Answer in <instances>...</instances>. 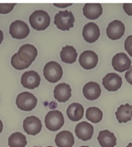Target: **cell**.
<instances>
[{
  "label": "cell",
  "instance_id": "484cf974",
  "mask_svg": "<svg viewBox=\"0 0 132 147\" xmlns=\"http://www.w3.org/2000/svg\"><path fill=\"white\" fill-rule=\"evenodd\" d=\"M11 64L15 69L18 70H22L24 69L27 68L30 65L24 63L17 57V53L14 54L11 58Z\"/></svg>",
  "mask_w": 132,
  "mask_h": 147
},
{
  "label": "cell",
  "instance_id": "4316f807",
  "mask_svg": "<svg viewBox=\"0 0 132 147\" xmlns=\"http://www.w3.org/2000/svg\"><path fill=\"white\" fill-rule=\"evenodd\" d=\"M16 3H0V13L7 14L10 12Z\"/></svg>",
  "mask_w": 132,
  "mask_h": 147
},
{
  "label": "cell",
  "instance_id": "4fadbf2b",
  "mask_svg": "<svg viewBox=\"0 0 132 147\" xmlns=\"http://www.w3.org/2000/svg\"><path fill=\"white\" fill-rule=\"evenodd\" d=\"M93 126L86 121L78 123L75 128L76 136L84 141L89 140L93 134Z\"/></svg>",
  "mask_w": 132,
  "mask_h": 147
},
{
  "label": "cell",
  "instance_id": "d4e9b609",
  "mask_svg": "<svg viewBox=\"0 0 132 147\" xmlns=\"http://www.w3.org/2000/svg\"><path fill=\"white\" fill-rule=\"evenodd\" d=\"M85 116L88 120L92 123H96L101 121L103 112L98 107H90L87 109Z\"/></svg>",
  "mask_w": 132,
  "mask_h": 147
},
{
  "label": "cell",
  "instance_id": "9a60e30c",
  "mask_svg": "<svg viewBox=\"0 0 132 147\" xmlns=\"http://www.w3.org/2000/svg\"><path fill=\"white\" fill-rule=\"evenodd\" d=\"M82 34L85 41L89 43L94 42L100 36L99 28L94 22H88L84 26Z\"/></svg>",
  "mask_w": 132,
  "mask_h": 147
},
{
  "label": "cell",
  "instance_id": "83f0119b",
  "mask_svg": "<svg viewBox=\"0 0 132 147\" xmlns=\"http://www.w3.org/2000/svg\"><path fill=\"white\" fill-rule=\"evenodd\" d=\"M124 47L129 55L132 57V35L128 36L125 41Z\"/></svg>",
  "mask_w": 132,
  "mask_h": 147
},
{
  "label": "cell",
  "instance_id": "ba28073f",
  "mask_svg": "<svg viewBox=\"0 0 132 147\" xmlns=\"http://www.w3.org/2000/svg\"><path fill=\"white\" fill-rule=\"evenodd\" d=\"M22 127L25 132L28 134L35 136L40 132L42 124L39 118L32 115L25 118L23 121Z\"/></svg>",
  "mask_w": 132,
  "mask_h": 147
},
{
  "label": "cell",
  "instance_id": "9c48e42d",
  "mask_svg": "<svg viewBox=\"0 0 132 147\" xmlns=\"http://www.w3.org/2000/svg\"><path fill=\"white\" fill-rule=\"evenodd\" d=\"M125 27L124 24L119 20H114L109 23L106 33L108 37L112 40L120 38L124 34Z\"/></svg>",
  "mask_w": 132,
  "mask_h": 147
},
{
  "label": "cell",
  "instance_id": "1f68e13d",
  "mask_svg": "<svg viewBox=\"0 0 132 147\" xmlns=\"http://www.w3.org/2000/svg\"><path fill=\"white\" fill-rule=\"evenodd\" d=\"M3 32L1 30H0V44H1L2 41H3Z\"/></svg>",
  "mask_w": 132,
  "mask_h": 147
},
{
  "label": "cell",
  "instance_id": "4dcf8cb0",
  "mask_svg": "<svg viewBox=\"0 0 132 147\" xmlns=\"http://www.w3.org/2000/svg\"><path fill=\"white\" fill-rule=\"evenodd\" d=\"M71 5L72 3H54V6L58 7H61V8H65L67 6H71Z\"/></svg>",
  "mask_w": 132,
  "mask_h": 147
},
{
  "label": "cell",
  "instance_id": "2e32d148",
  "mask_svg": "<svg viewBox=\"0 0 132 147\" xmlns=\"http://www.w3.org/2000/svg\"><path fill=\"white\" fill-rule=\"evenodd\" d=\"M70 86L65 83L56 85L54 90V96L59 102H65L71 96Z\"/></svg>",
  "mask_w": 132,
  "mask_h": 147
},
{
  "label": "cell",
  "instance_id": "ac0fdd59",
  "mask_svg": "<svg viewBox=\"0 0 132 147\" xmlns=\"http://www.w3.org/2000/svg\"><path fill=\"white\" fill-rule=\"evenodd\" d=\"M55 142L58 147H72L74 144V138L70 131L63 130L56 135Z\"/></svg>",
  "mask_w": 132,
  "mask_h": 147
},
{
  "label": "cell",
  "instance_id": "e575fe53",
  "mask_svg": "<svg viewBox=\"0 0 132 147\" xmlns=\"http://www.w3.org/2000/svg\"><path fill=\"white\" fill-rule=\"evenodd\" d=\"M79 147H89L88 146H79Z\"/></svg>",
  "mask_w": 132,
  "mask_h": 147
},
{
  "label": "cell",
  "instance_id": "ffe728a7",
  "mask_svg": "<svg viewBox=\"0 0 132 147\" xmlns=\"http://www.w3.org/2000/svg\"><path fill=\"white\" fill-rule=\"evenodd\" d=\"M97 139L101 147H114L116 145V137L108 130L100 131Z\"/></svg>",
  "mask_w": 132,
  "mask_h": 147
},
{
  "label": "cell",
  "instance_id": "e0dca14e",
  "mask_svg": "<svg viewBox=\"0 0 132 147\" xmlns=\"http://www.w3.org/2000/svg\"><path fill=\"white\" fill-rule=\"evenodd\" d=\"M82 92L86 99L89 100H94L100 96L101 88L97 83L89 82L84 85Z\"/></svg>",
  "mask_w": 132,
  "mask_h": 147
},
{
  "label": "cell",
  "instance_id": "f546056e",
  "mask_svg": "<svg viewBox=\"0 0 132 147\" xmlns=\"http://www.w3.org/2000/svg\"><path fill=\"white\" fill-rule=\"evenodd\" d=\"M123 8L128 16H132V3H123Z\"/></svg>",
  "mask_w": 132,
  "mask_h": 147
},
{
  "label": "cell",
  "instance_id": "30bf717a",
  "mask_svg": "<svg viewBox=\"0 0 132 147\" xmlns=\"http://www.w3.org/2000/svg\"><path fill=\"white\" fill-rule=\"evenodd\" d=\"M131 60L123 52L116 53L112 59V65L114 69L119 72L128 70L131 67Z\"/></svg>",
  "mask_w": 132,
  "mask_h": 147
},
{
  "label": "cell",
  "instance_id": "3957f363",
  "mask_svg": "<svg viewBox=\"0 0 132 147\" xmlns=\"http://www.w3.org/2000/svg\"><path fill=\"white\" fill-rule=\"evenodd\" d=\"M75 18L71 11H59L54 17V24L62 30H69L74 26Z\"/></svg>",
  "mask_w": 132,
  "mask_h": 147
},
{
  "label": "cell",
  "instance_id": "cb8c5ba5",
  "mask_svg": "<svg viewBox=\"0 0 132 147\" xmlns=\"http://www.w3.org/2000/svg\"><path fill=\"white\" fill-rule=\"evenodd\" d=\"M27 144L26 137L20 132L12 133L8 138V145L10 147H25Z\"/></svg>",
  "mask_w": 132,
  "mask_h": 147
},
{
  "label": "cell",
  "instance_id": "5bb4252c",
  "mask_svg": "<svg viewBox=\"0 0 132 147\" xmlns=\"http://www.w3.org/2000/svg\"><path fill=\"white\" fill-rule=\"evenodd\" d=\"M102 83L104 88L108 91H115L122 86L121 77L115 73H108L103 78Z\"/></svg>",
  "mask_w": 132,
  "mask_h": 147
},
{
  "label": "cell",
  "instance_id": "8d00e7d4",
  "mask_svg": "<svg viewBox=\"0 0 132 147\" xmlns=\"http://www.w3.org/2000/svg\"><path fill=\"white\" fill-rule=\"evenodd\" d=\"M131 117H132V110H131Z\"/></svg>",
  "mask_w": 132,
  "mask_h": 147
},
{
  "label": "cell",
  "instance_id": "d590c367",
  "mask_svg": "<svg viewBox=\"0 0 132 147\" xmlns=\"http://www.w3.org/2000/svg\"><path fill=\"white\" fill-rule=\"evenodd\" d=\"M46 147H53V146H46Z\"/></svg>",
  "mask_w": 132,
  "mask_h": 147
},
{
  "label": "cell",
  "instance_id": "603a6c76",
  "mask_svg": "<svg viewBox=\"0 0 132 147\" xmlns=\"http://www.w3.org/2000/svg\"><path fill=\"white\" fill-rule=\"evenodd\" d=\"M60 57L63 62L72 64L76 61L77 52L73 47L66 45L62 48V51L60 52Z\"/></svg>",
  "mask_w": 132,
  "mask_h": 147
},
{
  "label": "cell",
  "instance_id": "f1b7e54d",
  "mask_svg": "<svg viewBox=\"0 0 132 147\" xmlns=\"http://www.w3.org/2000/svg\"><path fill=\"white\" fill-rule=\"evenodd\" d=\"M125 77L126 81L132 85V65L125 73Z\"/></svg>",
  "mask_w": 132,
  "mask_h": 147
},
{
  "label": "cell",
  "instance_id": "d6986e66",
  "mask_svg": "<svg viewBox=\"0 0 132 147\" xmlns=\"http://www.w3.org/2000/svg\"><path fill=\"white\" fill-rule=\"evenodd\" d=\"M82 11L84 16L89 20H96L102 14L103 8L100 3H85Z\"/></svg>",
  "mask_w": 132,
  "mask_h": 147
},
{
  "label": "cell",
  "instance_id": "7c38bea8",
  "mask_svg": "<svg viewBox=\"0 0 132 147\" xmlns=\"http://www.w3.org/2000/svg\"><path fill=\"white\" fill-rule=\"evenodd\" d=\"M98 62L97 54L92 51H85L81 53L79 57V63L81 66L85 69H90L95 68Z\"/></svg>",
  "mask_w": 132,
  "mask_h": 147
},
{
  "label": "cell",
  "instance_id": "6da1fadb",
  "mask_svg": "<svg viewBox=\"0 0 132 147\" xmlns=\"http://www.w3.org/2000/svg\"><path fill=\"white\" fill-rule=\"evenodd\" d=\"M29 21L33 29L36 30H44L50 25V17L46 11L37 10L31 14Z\"/></svg>",
  "mask_w": 132,
  "mask_h": 147
},
{
  "label": "cell",
  "instance_id": "277c9868",
  "mask_svg": "<svg viewBox=\"0 0 132 147\" xmlns=\"http://www.w3.org/2000/svg\"><path fill=\"white\" fill-rule=\"evenodd\" d=\"M43 75L45 79L49 82L56 83L62 76V68L57 62L51 61L45 65L43 69Z\"/></svg>",
  "mask_w": 132,
  "mask_h": 147
},
{
  "label": "cell",
  "instance_id": "5b68a950",
  "mask_svg": "<svg viewBox=\"0 0 132 147\" xmlns=\"http://www.w3.org/2000/svg\"><path fill=\"white\" fill-rule=\"evenodd\" d=\"M37 99L36 96L27 91L19 94L16 98V105L18 109L23 111H31L36 106Z\"/></svg>",
  "mask_w": 132,
  "mask_h": 147
},
{
  "label": "cell",
  "instance_id": "7a4b0ae2",
  "mask_svg": "<svg viewBox=\"0 0 132 147\" xmlns=\"http://www.w3.org/2000/svg\"><path fill=\"white\" fill-rule=\"evenodd\" d=\"M44 122L47 129L52 131H56L63 126L65 119L60 111L51 110L46 114Z\"/></svg>",
  "mask_w": 132,
  "mask_h": 147
},
{
  "label": "cell",
  "instance_id": "7402d4cb",
  "mask_svg": "<svg viewBox=\"0 0 132 147\" xmlns=\"http://www.w3.org/2000/svg\"><path fill=\"white\" fill-rule=\"evenodd\" d=\"M131 110L132 106L129 103L120 105L115 112L116 118L119 123H126L127 121H131Z\"/></svg>",
  "mask_w": 132,
  "mask_h": 147
},
{
  "label": "cell",
  "instance_id": "74e56055",
  "mask_svg": "<svg viewBox=\"0 0 132 147\" xmlns=\"http://www.w3.org/2000/svg\"><path fill=\"white\" fill-rule=\"evenodd\" d=\"M0 147H1V146H0Z\"/></svg>",
  "mask_w": 132,
  "mask_h": 147
},
{
  "label": "cell",
  "instance_id": "52a82bcc",
  "mask_svg": "<svg viewBox=\"0 0 132 147\" xmlns=\"http://www.w3.org/2000/svg\"><path fill=\"white\" fill-rule=\"evenodd\" d=\"M29 32L30 30L28 25L22 21L16 20L10 25L9 33L14 38H25L28 36Z\"/></svg>",
  "mask_w": 132,
  "mask_h": 147
},
{
  "label": "cell",
  "instance_id": "d6a6232c",
  "mask_svg": "<svg viewBox=\"0 0 132 147\" xmlns=\"http://www.w3.org/2000/svg\"><path fill=\"white\" fill-rule=\"evenodd\" d=\"M2 129H3V123L2 121L0 119V133L2 132Z\"/></svg>",
  "mask_w": 132,
  "mask_h": 147
},
{
  "label": "cell",
  "instance_id": "836d02e7",
  "mask_svg": "<svg viewBox=\"0 0 132 147\" xmlns=\"http://www.w3.org/2000/svg\"><path fill=\"white\" fill-rule=\"evenodd\" d=\"M126 147H132V143H129Z\"/></svg>",
  "mask_w": 132,
  "mask_h": 147
},
{
  "label": "cell",
  "instance_id": "8992f818",
  "mask_svg": "<svg viewBox=\"0 0 132 147\" xmlns=\"http://www.w3.org/2000/svg\"><path fill=\"white\" fill-rule=\"evenodd\" d=\"M16 53L20 60L30 65L35 60L37 55V51L33 45L27 44L22 45Z\"/></svg>",
  "mask_w": 132,
  "mask_h": 147
},
{
  "label": "cell",
  "instance_id": "44dd1931",
  "mask_svg": "<svg viewBox=\"0 0 132 147\" xmlns=\"http://www.w3.org/2000/svg\"><path fill=\"white\" fill-rule=\"evenodd\" d=\"M84 110L83 106L79 103L74 102L70 104L67 110L66 114L69 119L76 122L80 121L84 115Z\"/></svg>",
  "mask_w": 132,
  "mask_h": 147
},
{
  "label": "cell",
  "instance_id": "8fae6325",
  "mask_svg": "<svg viewBox=\"0 0 132 147\" xmlns=\"http://www.w3.org/2000/svg\"><path fill=\"white\" fill-rule=\"evenodd\" d=\"M21 83L22 86L28 89H34L37 87L40 83V77L35 71L25 72L21 76Z\"/></svg>",
  "mask_w": 132,
  "mask_h": 147
}]
</instances>
